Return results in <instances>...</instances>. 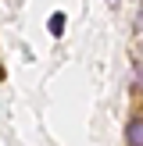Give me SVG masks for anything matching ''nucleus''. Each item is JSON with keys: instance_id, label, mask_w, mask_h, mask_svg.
I'll return each instance as SVG.
<instances>
[{"instance_id": "f03ea898", "label": "nucleus", "mask_w": 143, "mask_h": 146, "mask_svg": "<svg viewBox=\"0 0 143 146\" xmlns=\"http://www.w3.org/2000/svg\"><path fill=\"white\" fill-rule=\"evenodd\" d=\"M47 29H50V36H61V32H64V14H61V11L50 14V25H47Z\"/></svg>"}, {"instance_id": "f257e3e1", "label": "nucleus", "mask_w": 143, "mask_h": 146, "mask_svg": "<svg viewBox=\"0 0 143 146\" xmlns=\"http://www.w3.org/2000/svg\"><path fill=\"white\" fill-rule=\"evenodd\" d=\"M125 139H129V146H143V118H132V121H129Z\"/></svg>"}]
</instances>
